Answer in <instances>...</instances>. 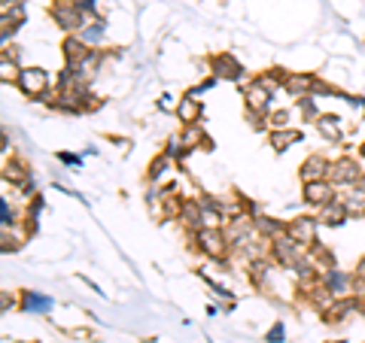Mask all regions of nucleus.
<instances>
[{
  "label": "nucleus",
  "mask_w": 365,
  "mask_h": 343,
  "mask_svg": "<svg viewBox=\"0 0 365 343\" xmlns=\"http://www.w3.org/2000/svg\"><path fill=\"white\" fill-rule=\"evenodd\" d=\"M19 85L25 88V95H40V91L46 88V73L40 70V67H28V70L19 73Z\"/></svg>",
  "instance_id": "f257e3e1"
},
{
  "label": "nucleus",
  "mask_w": 365,
  "mask_h": 343,
  "mask_svg": "<svg viewBox=\"0 0 365 343\" xmlns=\"http://www.w3.org/2000/svg\"><path fill=\"white\" fill-rule=\"evenodd\" d=\"M314 231H317L314 219H295L289 225V237L295 240V243H314Z\"/></svg>",
  "instance_id": "f03ea898"
},
{
  "label": "nucleus",
  "mask_w": 365,
  "mask_h": 343,
  "mask_svg": "<svg viewBox=\"0 0 365 343\" xmlns=\"http://www.w3.org/2000/svg\"><path fill=\"white\" fill-rule=\"evenodd\" d=\"M329 176H332L335 182H353L359 176V167L350 162V158H344V162H338V164H332L329 167Z\"/></svg>",
  "instance_id": "7ed1b4c3"
},
{
  "label": "nucleus",
  "mask_w": 365,
  "mask_h": 343,
  "mask_svg": "<svg viewBox=\"0 0 365 343\" xmlns=\"http://www.w3.org/2000/svg\"><path fill=\"white\" fill-rule=\"evenodd\" d=\"M329 194H332V189H329V182H323V179H311V182L304 186V198L311 201V204L329 201Z\"/></svg>",
  "instance_id": "20e7f679"
},
{
  "label": "nucleus",
  "mask_w": 365,
  "mask_h": 343,
  "mask_svg": "<svg viewBox=\"0 0 365 343\" xmlns=\"http://www.w3.org/2000/svg\"><path fill=\"white\" fill-rule=\"evenodd\" d=\"M247 104L253 107L256 112L268 107V91H265V83H256V85H250V88H247Z\"/></svg>",
  "instance_id": "39448f33"
},
{
  "label": "nucleus",
  "mask_w": 365,
  "mask_h": 343,
  "mask_svg": "<svg viewBox=\"0 0 365 343\" xmlns=\"http://www.w3.org/2000/svg\"><path fill=\"white\" fill-rule=\"evenodd\" d=\"M198 240H201V246H204V249H207V253H210V255H222V249H225V243H222V237H220V231H213V228H210V231H201V234H198Z\"/></svg>",
  "instance_id": "423d86ee"
},
{
  "label": "nucleus",
  "mask_w": 365,
  "mask_h": 343,
  "mask_svg": "<svg viewBox=\"0 0 365 343\" xmlns=\"http://www.w3.org/2000/svg\"><path fill=\"white\" fill-rule=\"evenodd\" d=\"M52 16L61 21V28H76L79 25V13H76V9H71V6H55Z\"/></svg>",
  "instance_id": "0eeeda50"
},
{
  "label": "nucleus",
  "mask_w": 365,
  "mask_h": 343,
  "mask_svg": "<svg viewBox=\"0 0 365 343\" xmlns=\"http://www.w3.org/2000/svg\"><path fill=\"white\" fill-rule=\"evenodd\" d=\"M323 170H329V164L323 162V158H311V162L302 167V176L311 182V179H319V176H323Z\"/></svg>",
  "instance_id": "6e6552de"
},
{
  "label": "nucleus",
  "mask_w": 365,
  "mask_h": 343,
  "mask_svg": "<svg viewBox=\"0 0 365 343\" xmlns=\"http://www.w3.org/2000/svg\"><path fill=\"white\" fill-rule=\"evenodd\" d=\"M49 307H52V301L43 298V295H37V292H28V295H25V310H28V313H34V310L46 313Z\"/></svg>",
  "instance_id": "1a4fd4ad"
},
{
  "label": "nucleus",
  "mask_w": 365,
  "mask_h": 343,
  "mask_svg": "<svg viewBox=\"0 0 365 343\" xmlns=\"http://www.w3.org/2000/svg\"><path fill=\"white\" fill-rule=\"evenodd\" d=\"M213 67H216V73L225 76V79H237V76H241V67H237L232 58H216Z\"/></svg>",
  "instance_id": "9d476101"
},
{
  "label": "nucleus",
  "mask_w": 365,
  "mask_h": 343,
  "mask_svg": "<svg viewBox=\"0 0 365 343\" xmlns=\"http://www.w3.org/2000/svg\"><path fill=\"white\" fill-rule=\"evenodd\" d=\"M198 104H195V97H182V104H180V119L182 122H189V125H195L198 119Z\"/></svg>",
  "instance_id": "9b49d317"
},
{
  "label": "nucleus",
  "mask_w": 365,
  "mask_h": 343,
  "mask_svg": "<svg viewBox=\"0 0 365 343\" xmlns=\"http://www.w3.org/2000/svg\"><path fill=\"white\" fill-rule=\"evenodd\" d=\"M347 219V207H341V204H332V207H326V213H323V222H329V225H341Z\"/></svg>",
  "instance_id": "f8f14e48"
},
{
  "label": "nucleus",
  "mask_w": 365,
  "mask_h": 343,
  "mask_svg": "<svg viewBox=\"0 0 365 343\" xmlns=\"http://www.w3.org/2000/svg\"><path fill=\"white\" fill-rule=\"evenodd\" d=\"M335 122H338L335 116H323V119H319V131H323L326 137H332V140H338V137H341V131H338Z\"/></svg>",
  "instance_id": "ddd939ff"
},
{
  "label": "nucleus",
  "mask_w": 365,
  "mask_h": 343,
  "mask_svg": "<svg viewBox=\"0 0 365 343\" xmlns=\"http://www.w3.org/2000/svg\"><path fill=\"white\" fill-rule=\"evenodd\" d=\"M344 207L353 213H365V191H353L350 198L344 201Z\"/></svg>",
  "instance_id": "4468645a"
},
{
  "label": "nucleus",
  "mask_w": 365,
  "mask_h": 343,
  "mask_svg": "<svg viewBox=\"0 0 365 343\" xmlns=\"http://www.w3.org/2000/svg\"><path fill=\"white\" fill-rule=\"evenodd\" d=\"M299 131H287V134H277V137H274V146H277V149H287V146L289 143H295V140H299Z\"/></svg>",
  "instance_id": "2eb2a0df"
},
{
  "label": "nucleus",
  "mask_w": 365,
  "mask_h": 343,
  "mask_svg": "<svg viewBox=\"0 0 365 343\" xmlns=\"http://www.w3.org/2000/svg\"><path fill=\"white\" fill-rule=\"evenodd\" d=\"M287 85H289L292 91H304L307 85H311V79H304V76H292V79H287Z\"/></svg>",
  "instance_id": "dca6fc26"
},
{
  "label": "nucleus",
  "mask_w": 365,
  "mask_h": 343,
  "mask_svg": "<svg viewBox=\"0 0 365 343\" xmlns=\"http://www.w3.org/2000/svg\"><path fill=\"white\" fill-rule=\"evenodd\" d=\"M268 340H271V343H280V340H283V325H274L271 334H268Z\"/></svg>",
  "instance_id": "f3484780"
},
{
  "label": "nucleus",
  "mask_w": 365,
  "mask_h": 343,
  "mask_svg": "<svg viewBox=\"0 0 365 343\" xmlns=\"http://www.w3.org/2000/svg\"><path fill=\"white\" fill-rule=\"evenodd\" d=\"M16 76V67H9V61L4 58V79H13Z\"/></svg>",
  "instance_id": "a211bd4d"
}]
</instances>
